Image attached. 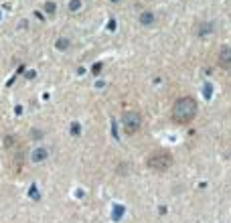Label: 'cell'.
<instances>
[{"label": "cell", "instance_id": "cell-9", "mask_svg": "<svg viewBox=\"0 0 231 223\" xmlns=\"http://www.w3.org/2000/svg\"><path fill=\"white\" fill-rule=\"evenodd\" d=\"M69 8H71V10H73V8H79V0H71Z\"/></svg>", "mask_w": 231, "mask_h": 223}, {"label": "cell", "instance_id": "cell-7", "mask_svg": "<svg viewBox=\"0 0 231 223\" xmlns=\"http://www.w3.org/2000/svg\"><path fill=\"white\" fill-rule=\"evenodd\" d=\"M67 43H69L67 39H59V41H57V47H59V49H67V47H69Z\"/></svg>", "mask_w": 231, "mask_h": 223}, {"label": "cell", "instance_id": "cell-3", "mask_svg": "<svg viewBox=\"0 0 231 223\" xmlns=\"http://www.w3.org/2000/svg\"><path fill=\"white\" fill-rule=\"evenodd\" d=\"M122 128H124V132H126L128 136H134L136 132L142 128V116H140L138 112H134V110L124 112V116H122Z\"/></svg>", "mask_w": 231, "mask_h": 223}, {"label": "cell", "instance_id": "cell-2", "mask_svg": "<svg viewBox=\"0 0 231 223\" xmlns=\"http://www.w3.org/2000/svg\"><path fill=\"white\" fill-rule=\"evenodd\" d=\"M170 164H172V154L166 152V150H156L146 160V166L154 173H164V170L170 169Z\"/></svg>", "mask_w": 231, "mask_h": 223}, {"label": "cell", "instance_id": "cell-4", "mask_svg": "<svg viewBox=\"0 0 231 223\" xmlns=\"http://www.w3.org/2000/svg\"><path fill=\"white\" fill-rule=\"evenodd\" d=\"M219 63H221V67H225L227 71H231V49L229 47H223V49H221Z\"/></svg>", "mask_w": 231, "mask_h": 223}, {"label": "cell", "instance_id": "cell-8", "mask_svg": "<svg viewBox=\"0 0 231 223\" xmlns=\"http://www.w3.org/2000/svg\"><path fill=\"white\" fill-rule=\"evenodd\" d=\"M45 8H47V12H49V14H53V12H55V4H53V2H47Z\"/></svg>", "mask_w": 231, "mask_h": 223}, {"label": "cell", "instance_id": "cell-1", "mask_svg": "<svg viewBox=\"0 0 231 223\" xmlns=\"http://www.w3.org/2000/svg\"><path fill=\"white\" fill-rule=\"evenodd\" d=\"M170 116H172V120L177 124H189V122H192L195 116H197V101L192 100V97H189V96L178 97V100L174 101V106H172Z\"/></svg>", "mask_w": 231, "mask_h": 223}, {"label": "cell", "instance_id": "cell-5", "mask_svg": "<svg viewBox=\"0 0 231 223\" xmlns=\"http://www.w3.org/2000/svg\"><path fill=\"white\" fill-rule=\"evenodd\" d=\"M138 20H140V24H142V27H152L154 20H156V16H154L152 10H144L142 14L138 16Z\"/></svg>", "mask_w": 231, "mask_h": 223}, {"label": "cell", "instance_id": "cell-6", "mask_svg": "<svg viewBox=\"0 0 231 223\" xmlns=\"http://www.w3.org/2000/svg\"><path fill=\"white\" fill-rule=\"evenodd\" d=\"M33 160H35V162L47 160V150H45V148H37L35 152H33Z\"/></svg>", "mask_w": 231, "mask_h": 223}, {"label": "cell", "instance_id": "cell-10", "mask_svg": "<svg viewBox=\"0 0 231 223\" xmlns=\"http://www.w3.org/2000/svg\"><path fill=\"white\" fill-rule=\"evenodd\" d=\"M112 2H118V0H112Z\"/></svg>", "mask_w": 231, "mask_h": 223}]
</instances>
